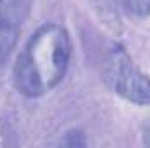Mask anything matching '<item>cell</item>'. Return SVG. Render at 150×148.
Here are the masks:
<instances>
[{"label":"cell","instance_id":"1","mask_svg":"<svg viewBox=\"0 0 150 148\" xmlns=\"http://www.w3.org/2000/svg\"><path fill=\"white\" fill-rule=\"evenodd\" d=\"M72 40L61 25H44L30 37L14 65V87L26 98L51 92L67 73Z\"/></svg>","mask_w":150,"mask_h":148},{"label":"cell","instance_id":"2","mask_svg":"<svg viewBox=\"0 0 150 148\" xmlns=\"http://www.w3.org/2000/svg\"><path fill=\"white\" fill-rule=\"evenodd\" d=\"M105 77L112 91L120 98L136 105H150V78L133 65L124 49L113 47L110 51Z\"/></svg>","mask_w":150,"mask_h":148},{"label":"cell","instance_id":"3","mask_svg":"<svg viewBox=\"0 0 150 148\" xmlns=\"http://www.w3.org/2000/svg\"><path fill=\"white\" fill-rule=\"evenodd\" d=\"M32 0H0V66L9 59L28 18Z\"/></svg>","mask_w":150,"mask_h":148},{"label":"cell","instance_id":"4","mask_svg":"<svg viewBox=\"0 0 150 148\" xmlns=\"http://www.w3.org/2000/svg\"><path fill=\"white\" fill-rule=\"evenodd\" d=\"M117 2L127 14L138 18L150 16V0H117Z\"/></svg>","mask_w":150,"mask_h":148},{"label":"cell","instance_id":"5","mask_svg":"<svg viewBox=\"0 0 150 148\" xmlns=\"http://www.w3.org/2000/svg\"><path fill=\"white\" fill-rule=\"evenodd\" d=\"M143 143H145V147H150V125H147L143 131Z\"/></svg>","mask_w":150,"mask_h":148}]
</instances>
